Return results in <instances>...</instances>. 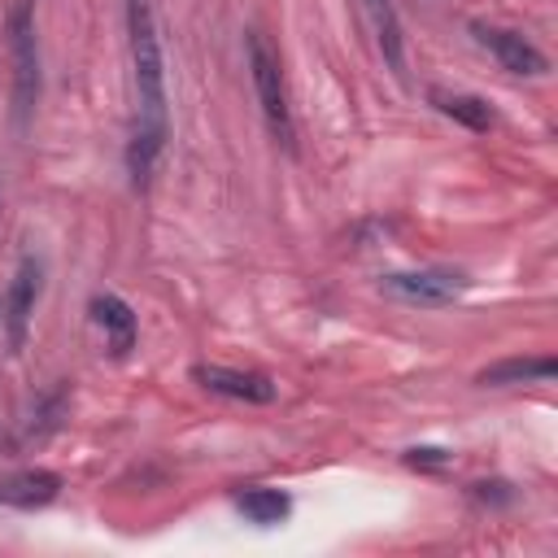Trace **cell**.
Here are the masks:
<instances>
[{"mask_svg": "<svg viewBox=\"0 0 558 558\" xmlns=\"http://www.w3.org/2000/svg\"><path fill=\"white\" fill-rule=\"evenodd\" d=\"M92 323L105 331L113 357H126V353L135 349V331H140V323H135V314H131V305H126L122 296H113V292L92 296Z\"/></svg>", "mask_w": 558, "mask_h": 558, "instance_id": "9c48e42d", "label": "cell"}, {"mask_svg": "<svg viewBox=\"0 0 558 558\" xmlns=\"http://www.w3.org/2000/svg\"><path fill=\"white\" fill-rule=\"evenodd\" d=\"M432 105H436L445 118L462 122L466 131H488V126H493L488 100H480V96H471V92H445V87H436V92H432Z\"/></svg>", "mask_w": 558, "mask_h": 558, "instance_id": "7c38bea8", "label": "cell"}, {"mask_svg": "<svg viewBox=\"0 0 558 558\" xmlns=\"http://www.w3.org/2000/svg\"><path fill=\"white\" fill-rule=\"evenodd\" d=\"M9 35V61H13V113L26 126V118L39 105V39H35V0H9L4 13Z\"/></svg>", "mask_w": 558, "mask_h": 558, "instance_id": "7a4b0ae2", "label": "cell"}, {"mask_svg": "<svg viewBox=\"0 0 558 558\" xmlns=\"http://www.w3.org/2000/svg\"><path fill=\"white\" fill-rule=\"evenodd\" d=\"M126 31H131L140 126L166 135V57H161V39H157V22H153L148 0H126Z\"/></svg>", "mask_w": 558, "mask_h": 558, "instance_id": "6da1fadb", "label": "cell"}, {"mask_svg": "<svg viewBox=\"0 0 558 558\" xmlns=\"http://www.w3.org/2000/svg\"><path fill=\"white\" fill-rule=\"evenodd\" d=\"M192 379L214 397H231V401H248V405H270L279 397V384L270 375H257V371H231V366L196 362Z\"/></svg>", "mask_w": 558, "mask_h": 558, "instance_id": "8992f818", "label": "cell"}, {"mask_svg": "<svg viewBox=\"0 0 558 558\" xmlns=\"http://www.w3.org/2000/svg\"><path fill=\"white\" fill-rule=\"evenodd\" d=\"M244 52H248V78H253L262 118H266L270 135H275L283 148H292V109H288V92H283L279 52H275V48L266 44V35H257V31L244 35Z\"/></svg>", "mask_w": 558, "mask_h": 558, "instance_id": "3957f363", "label": "cell"}, {"mask_svg": "<svg viewBox=\"0 0 558 558\" xmlns=\"http://www.w3.org/2000/svg\"><path fill=\"white\" fill-rule=\"evenodd\" d=\"M471 35L480 39V48H488L493 57H497V65L501 70H510V74H545V52L532 44V39H523L519 31H506V26H484V22H471Z\"/></svg>", "mask_w": 558, "mask_h": 558, "instance_id": "52a82bcc", "label": "cell"}, {"mask_svg": "<svg viewBox=\"0 0 558 558\" xmlns=\"http://www.w3.org/2000/svg\"><path fill=\"white\" fill-rule=\"evenodd\" d=\"M405 466H423V471H436V466H449V453L445 449H405Z\"/></svg>", "mask_w": 558, "mask_h": 558, "instance_id": "5bb4252c", "label": "cell"}, {"mask_svg": "<svg viewBox=\"0 0 558 558\" xmlns=\"http://www.w3.org/2000/svg\"><path fill=\"white\" fill-rule=\"evenodd\" d=\"M466 275L462 270H392L379 279V292L405 301V305H453L462 292H466Z\"/></svg>", "mask_w": 558, "mask_h": 558, "instance_id": "277c9868", "label": "cell"}, {"mask_svg": "<svg viewBox=\"0 0 558 558\" xmlns=\"http://www.w3.org/2000/svg\"><path fill=\"white\" fill-rule=\"evenodd\" d=\"M235 506H240V514H244L248 523H257V527H275V523H283L288 510H292L288 493H279V488H244V493L235 497Z\"/></svg>", "mask_w": 558, "mask_h": 558, "instance_id": "4fadbf2b", "label": "cell"}, {"mask_svg": "<svg viewBox=\"0 0 558 558\" xmlns=\"http://www.w3.org/2000/svg\"><path fill=\"white\" fill-rule=\"evenodd\" d=\"M57 493H61V475H57V471H44V466L13 471V475L0 480V501H4V506H17V510L48 506Z\"/></svg>", "mask_w": 558, "mask_h": 558, "instance_id": "30bf717a", "label": "cell"}, {"mask_svg": "<svg viewBox=\"0 0 558 558\" xmlns=\"http://www.w3.org/2000/svg\"><path fill=\"white\" fill-rule=\"evenodd\" d=\"M371 35H375V48L384 57V65L405 78V35H401V17H397V4L392 0H357Z\"/></svg>", "mask_w": 558, "mask_h": 558, "instance_id": "ba28073f", "label": "cell"}, {"mask_svg": "<svg viewBox=\"0 0 558 558\" xmlns=\"http://www.w3.org/2000/svg\"><path fill=\"white\" fill-rule=\"evenodd\" d=\"M558 362L554 357H506L497 366H484L475 375V384L484 388H501V384H527V379H554Z\"/></svg>", "mask_w": 558, "mask_h": 558, "instance_id": "8fae6325", "label": "cell"}, {"mask_svg": "<svg viewBox=\"0 0 558 558\" xmlns=\"http://www.w3.org/2000/svg\"><path fill=\"white\" fill-rule=\"evenodd\" d=\"M39 292H44V262L26 253L17 262V270H13V279H9V292H4V340H9V353L26 349Z\"/></svg>", "mask_w": 558, "mask_h": 558, "instance_id": "5b68a950", "label": "cell"}]
</instances>
